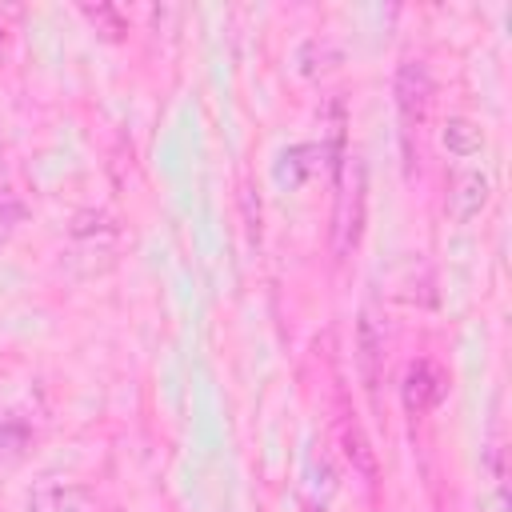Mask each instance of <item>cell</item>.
<instances>
[{"mask_svg": "<svg viewBox=\"0 0 512 512\" xmlns=\"http://www.w3.org/2000/svg\"><path fill=\"white\" fill-rule=\"evenodd\" d=\"M368 220V172L360 156H344L336 168V208H332V252L348 256Z\"/></svg>", "mask_w": 512, "mask_h": 512, "instance_id": "1", "label": "cell"}, {"mask_svg": "<svg viewBox=\"0 0 512 512\" xmlns=\"http://www.w3.org/2000/svg\"><path fill=\"white\" fill-rule=\"evenodd\" d=\"M432 72L424 60H404L396 68V80H392V96H396V112H400V124L404 132H416L424 120H428V108H432Z\"/></svg>", "mask_w": 512, "mask_h": 512, "instance_id": "2", "label": "cell"}, {"mask_svg": "<svg viewBox=\"0 0 512 512\" xmlns=\"http://www.w3.org/2000/svg\"><path fill=\"white\" fill-rule=\"evenodd\" d=\"M444 388H448V376H444L440 364H432V360H412V364L404 368V380H400L404 412H408V416L432 412V408L444 400Z\"/></svg>", "mask_w": 512, "mask_h": 512, "instance_id": "3", "label": "cell"}, {"mask_svg": "<svg viewBox=\"0 0 512 512\" xmlns=\"http://www.w3.org/2000/svg\"><path fill=\"white\" fill-rule=\"evenodd\" d=\"M28 512H100V500L84 484H72V480H40L28 492Z\"/></svg>", "mask_w": 512, "mask_h": 512, "instance_id": "4", "label": "cell"}, {"mask_svg": "<svg viewBox=\"0 0 512 512\" xmlns=\"http://www.w3.org/2000/svg\"><path fill=\"white\" fill-rule=\"evenodd\" d=\"M488 196H492V180H488V172H480V168H464V172H456V176H452V188H448V212H452V220L468 224L472 216L484 212Z\"/></svg>", "mask_w": 512, "mask_h": 512, "instance_id": "5", "label": "cell"}, {"mask_svg": "<svg viewBox=\"0 0 512 512\" xmlns=\"http://www.w3.org/2000/svg\"><path fill=\"white\" fill-rule=\"evenodd\" d=\"M356 364H360L364 388L372 392L376 380H380V364H384V328L372 316V308H364L360 320H356Z\"/></svg>", "mask_w": 512, "mask_h": 512, "instance_id": "6", "label": "cell"}, {"mask_svg": "<svg viewBox=\"0 0 512 512\" xmlns=\"http://www.w3.org/2000/svg\"><path fill=\"white\" fill-rule=\"evenodd\" d=\"M320 160H324V148H320V144H292V148L280 152L276 180L288 184V188H296V184H304V180L320 168Z\"/></svg>", "mask_w": 512, "mask_h": 512, "instance_id": "7", "label": "cell"}, {"mask_svg": "<svg viewBox=\"0 0 512 512\" xmlns=\"http://www.w3.org/2000/svg\"><path fill=\"white\" fill-rule=\"evenodd\" d=\"M340 448H344V460L352 464V472H360L364 480L376 476V452L368 448V436L356 420H344L340 424Z\"/></svg>", "mask_w": 512, "mask_h": 512, "instance_id": "8", "label": "cell"}, {"mask_svg": "<svg viewBox=\"0 0 512 512\" xmlns=\"http://www.w3.org/2000/svg\"><path fill=\"white\" fill-rule=\"evenodd\" d=\"M440 140H444V148H448L452 156H476V152L484 148V132H480V124L468 120V116H448Z\"/></svg>", "mask_w": 512, "mask_h": 512, "instance_id": "9", "label": "cell"}, {"mask_svg": "<svg viewBox=\"0 0 512 512\" xmlns=\"http://www.w3.org/2000/svg\"><path fill=\"white\" fill-rule=\"evenodd\" d=\"M296 64H300L304 76H324V72H332V68L340 64V48H336L328 36H312V40L300 44Z\"/></svg>", "mask_w": 512, "mask_h": 512, "instance_id": "10", "label": "cell"}, {"mask_svg": "<svg viewBox=\"0 0 512 512\" xmlns=\"http://www.w3.org/2000/svg\"><path fill=\"white\" fill-rule=\"evenodd\" d=\"M80 12H84L108 40H120V36H124V16H120V8H112V4H80Z\"/></svg>", "mask_w": 512, "mask_h": 512, "instance_id": "11", "label": "cell"}, {"mask_svg": "<svg viewBox=\"0 0 512 512\" xmlns=\"http://www.w3.org/2000/svg\"><path fill=\"white\" fill-rule=\"evenodd\" d=\"M24 216H28V208H24L20 192H12V184L0 176V220L12 224V220H24Z\"/></svg>", "mask_w": 512, "mask_h": 512, "instance_id": "12", "label": "cell"}]
</instances>
